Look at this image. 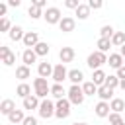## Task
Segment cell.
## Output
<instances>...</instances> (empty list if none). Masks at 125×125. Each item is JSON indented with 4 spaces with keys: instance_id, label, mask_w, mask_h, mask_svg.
Segmentation results:
<instances>
[{
    "instance_id": "obj_1",
    "label": "cell",
    "mask_w": 125,
    "mask_h": 125,
    "mask_svg": "<svg viewBox=\"0 0 125 125\" xmlns=\"http://www.w3.org/2000/svg\"><path fill=\"white\" fill-rule=\"evenodd\" d=\"M105 62H107V55L102 53V51H94V53H90L88 59H86V64H88L92 70L102 68V64H105Z\"/></svg>"
},
{
    "instance_id": "obj_2",
    "label": "cell",
    "mask_w": 125,
    "mask_h": 125,
    "mask_svg": "<svg viewBox=\"0 0 125 125\" xmlns=\"http://www.w3.org/2000/svg\"><path fill=\"white\" fill-rule=\"evenodd\" d=\"M33 90H35V96L39 100H45L51 94V86L47 84V78H43V76H39V78L33 80Z\"/></svg>"
},
{
    "instance_id": "obj_3",
    "label": "cell",
    "mask_w": 125,
    "mask_h": 125,
    "mask_svg": "<svg viewBox=\"0 0 125 125\" xmlns=\"http://www.w3.org/2000/svg\"><path fill=\"white\" fill-rule=\"evenodd\" d=\"M66 98L70 100V104H74V105H80V104L84 102L86 94H84V90H82V86H80V84H72V86L68 88V94H66Z\"/></svg>"
},
{
    "instance_id": "obj_4",
    "label": "cell",
    "mask_w": 125,
    "mask_h": 125,
    "mask_svg": "<svg viewBox=\"0 0 125 125\" xmlns=\"http://www.w3.org/2000/svg\"><path fill=\"white\" fill-rule=\"evenodd\" d=\"M70 100L68 98H61V100H57V104H55V117H59V119H66L68 115H70Z\"/></svg>"
},
{
    "instance_id": "obj_5",
    "label": "cell",
    "mask_w": 125,
    "mask_h": 125,
    "mask_svg": "<svg viewBox=\"0 0 125 125\" xmlns=\"http://www.w3.org/2000/svg\"><path fill=\"white\" fill-rule=\"evenodd\" d=\"M43 18H45V21H47L49 25H55V23L59 25V21L62 20V14H61V10H59V8L51 6V8H47V10H45Z\"/></svg>"
},
{
    "instance_id": "obj_6",
    "label": "cell",
    "mask_w": 125,
    "mask_h": 125,
    "mask_svg": "<svg viewBox=\"0 0 125 125\" xmlns=\"http://www.w3.org/2000/svg\"><path fill=\"white\" fill-rule=\"evenodd\" d=\"M55 109H57V107H55V104H53L51 100H47V98H45V100H41V105H39V109H37V111H39V117L49 119V117H53V115H55Z\"/></svg>"
},
{
    "instance_id": "obj_7",
    "label": "cell",
    "mask_w": 125,
    "mask_h": 125,
    "mask_svg": "<svg viewBox=\"0 0 125 125\" xmlns=\"http://www.w3.org/2000/svg\"><path fill=\"white\" fill-rule=\"evenodd\" d=\"M57 84H62L64 80H68V70H66V66H64V62H59V64H55V68H53V76H51Z\"/></svg>"
},
{
    "instance_id": "obj_8",
    "label": "cell",
    "mask_w": 125,
    "mask_h": 125,
    "mask_svg": "<svg viewBox=\"0 0 125 125\" xmlns=\"http://www.w3.org/2000/svg\"><path fill=\"white\" fill-rule=\"evenodd\" d=\"M74 27H76V20H74V18L62 16V20L59 21V29H61L62 33H70V31H74Z\"/></svg>"
},
{
    "instance_id": "obj_9",
    "label": "cell",
    "mask_w": 125,
    "mask_h": 125,
    "mask_svg": "<svg viewBox=\"0 0 125 125\" xmlns=\"http://www.w3.org/2000/svg\"><path fill=\"white\" fill-rule=\"evenodd\" d=\"M0 57H2V62L6 66H12L16 62V53H12L6 45H0Z\"/></svg>"
},
{
    "instance_id": "obj_10",
    "label": "cell",
    "mask_w": 125,
    "mask_h": 125,
    "mask_svg": "<svg viewBox=\"0 0 125 125\" xmlns=\"http://www.w3.org/2000/svg\"><path fill=\"white\" fill-rule=\"evenodd\" d=\"M27 49H33L37 43H39V35H37V31H25V35H23V41H21Z\"/></svg>"
},
{
    "instance_id": "obj_11",
    "label": "cell",
    "mask_w": 125,
    "mask_h": 125,
    "mask_svg": "<svg viewBox=\"0 0 125 125\" xmlns=\"http://www.w3.org/2000/svg\"><path fill=\"white\" fill-rule=\"evenodd\" d=\"M107 64L111 66V68H121L123 64H125V59H123V55L121 53H111L109 57H107Z\"/></svg>"
},
{
    "instance_id": "obj_12",
    "label": "cell",
    "mask_w": 125,
    "mask_h": 125,
    "mask_svg": "<svg viewBox=\"0 0 125 125\" xmlns=\"http://www.w3.org/2000/svg\"><path fill=\"white\" fill-rule=\"evenodd\" d=\"M94 111H96V115L98 117H107L109 113H111V107H109V102H98L96 104V107H94Z\"/></svg>"
},
{
    "instance_id": "obj_13",
    "label": "cell",
    "mask_w": 125,
    "mask_h": 125,
    "mask_svg": "<svg viewBox=\"0 0 125 125\" xmlns=\"http://www.w3.org/2000/svg\"><path fill=\"white\" fill-rule=\"evenodd\" d=\"M59 59H61V62H72V59H74V49L72 47H62L61 51H59Z\"/></svg>"
},
{
    "instance_id": "obj_14",
    "label": "cell",
    "mask_w": 125,
    "mask_h": 125,
    "mask_svg": "<svg viewBox=\"0 0 125 125\" xmlns=\"http://www.w3.org/2000/svg\"><path fill=\"white\" fill-rule=\"evenodd\" d=\"M53 64L51 62H39L37 64V74L39 76H43V78H49V76H53Z\"/></svg>"
},
{
    "instance_id": "obj_15",
    "label": "cell",
    "mask_w": 125,
    "mask_h": 125,
    "mask_svg": "<svg viewBox=\"0 0 125 125\" xmlns=\"http://www.w3.org/2000/svg\"><path fill=\"white\" fill-rule=\"evenodd\" d=\"M23 109H39V105H41V102H39V98L33 94V96H27V98H23Z\"/></svg>"
},
{
    "instance_id": "obj_16",
    "label": "cell",
    "mask_w": 125,
    "mask_h": 125,
    "mask_svg": "<svg viewBox=\"0 0 125 125\" xmlns=\"http://www.w3.org/2000/svg\"><path fill=\"white\" fill-rule=\"evenodd\" d=\"M21 61H23V64L31 66V64L37 61V53H35L33 49H25V51L21 53Z\"/></svg>"
},
{
    "instance_id": "obj_17",
    "label": "cell",
    "mask_w": 125,
    "mask_h": 125,
    "mask_svg": "<svg viewBox=\"0 0 125 125\" xmlns=\"http://www.w3.org/2000/svg\"><path fill=\"white\" fill-rule=\"evenodd\" d=\"M105 78H107V74H105L102 68L92 70V82H94L96 86H104V84H105Z\"/></svg>"
},
{
    "instance_id": "obj_18",
    "label": "cell",
    "mask_w": 125,
    "mask_h": 125,
    "mask_svg": "<svg viewBox=\"0 0 125 125\" xmlns=\"http://www.w3.org/2000/svg\"><path fill=\"white\" fill-rule=\"evenodd\" d=\"M66 94H68V90H64L62 84H57V82H55V84L51 86V96H53L55 100H61V98H64Z\"/></svg>"
},
{
    "instance_id": "obj_19",
    "label": "cell",
    "mask_w": 125,
    "mask_h": 125,
    "mask_svg": "<svg viewBox=\"0 0 125 125\" xmlns=\"http://www.w3.org/2000/svg\"><path fill=\"white\" fill-rule=\"evenodd\" d=\"M98 96L102 102H111L113 100V90L107 86H98Z\"/></svg>"
},
{
    "instance_id": "obj_20",
    "label": "cell",
    "mask_w": 125,
    "mask_h": 125,
    "mask_svg": "<svg viewBox=\"0 0 125 125\" xmlns=\"http://www.w3.org/2000/svg\"><path fill=\"white\" fill-rule=\"evenodd\" d=\"M23 119H25V113H23V109H14V111L8 115V121H10L12 125L23 123Z\"/></svg>"
},
{
    "instance_id": "obj_21",
    "label": "cell",
    "mask_w": 125,
    "mask_h": 125,
    "mask_svg": "<svg viewBox=\"0 0 125 125\" xmlns=\"http://www.w3.org/2000/svg\"><path fill=\"white\" fill-rule=\"evenodd\" d=\"M8 35H10V39H12V41H23V35H25V31H23V27H20V25H14V27L8 31Z\"/></svg>"
},
{
    "instance_id": "obj_22",
    "label": "cell",
    "mask_w": 125,
    "mask_h": 125,
    "mask_svg": "<svg viewBox=\"0 0 125 125\" xmlns=\"http://www.w3.org/2000/svg\"><path fill=\"white\" fill-rule=\"evenodd\" d=\"M16 78H20L21 82L27 80V78H31V70H29V66H27V64H20V66L16 68Z\"/></svg>"
},
{
    "instance_id": "obj_23",
    "label": "cell",
    "mask_w": 125,
    "mask_h": 125,
    "mask_svg": "<svg viewBox=\"0 0 125 125\" xmlns=\"http://www.w3.org/2000/svg\"><path fill=\"white\" fill-rule=\"evenodd\" d=\"M14 109H16L14 100H2V104H0V113H2V115H6V117H8Z\"/></svg>"
},
{
    "instance_id": "obj_24",
    "label": "cell",
    "mask_w": 125,
    "mask_h": 125,
    "mask_svg": "<svg viewBox=\"0 0 125 125\" xmlns=\"http://www.w3.org/2000/svg\"><path fill=\"white\" fill-rule=\"evenodd\" d=\"M90 12H92V8H90L88 4H80V6L74 10V14L78 16V20H86V18L90 16Z\"/></svg>"
},
{
    "instance_id": "obj_25",
    "label": "cell",
    "mask_w": 125,
    "mask_h": 125,
    "mask_svg": "<svg viewBox=\"0 0 125 125\" xmlns=\"http://www.w3.org/2000/svg\"><path fill=\"white\" fill-rule=\"evenodd\" d=\"M33 51L37 53V57H45V55H49L51 47H49V43H45V41H39V43L33 47Z\"/></svg>"
},
{
    "instance_id": "obj_26",
    "label": "cell",
    "mask_w": 125,
    "mask_h": 125,
    "mask_svg": "<svg viewBox=\"0 0 125 125\" xmlns=\"http://www.w3.org/2000/svg\"><path fill=\"white\" fill-rule=\"evenodd\" d=\"M96 47H98V51L107 53V51H109V47H113V45H111V39H107V37H100V39H98V43H96Z\"/></svg>"
},
{
    "instance_id": "obj_27",
    "label": "cell",
    "mask_w": 125,
    "mask_h": 125,
    "mask_svg": "<svg viewBox=\"0 0 125 125\" xmlns=\"http://www.w3.org/2000/svg\"><path fill=\"white\" fill-rule=\"evenodd\" d=\"M82 78H84L82 70H78V68H72V70H68V80H70L72 84H80V82H82Z\"/></svg>"
},
{
    "instance_id": "obj_28",
    "label": "cell",
    "mask_w": 125,
    "mask_h": 125,
    "mask_svg": "<svg viewBox=\"0 0 125 125\" xmlns=\"http://www.w3.org/2000/svg\"><path fill=\"white\" fill-rule=\"evenodd\" d=\"M16 94L23 100V98H27V96H31V86L29 84H25V82H21L18 88H16Z\"/></svg>"
},
{
    "instance_id": "obj_29",
    "label": "cell",
    "mask_w": 125,
    "mask_h": 125,
    "mask_svg": "<svg viewBox=\"0 0 125 125\" xmlns=\"http://www.w3.org/2000/svg\"><path fill=\"white\" fill-rule=\"evenodd\" d=\"M109 107H111V111H115V113H121V111L125 109V102H123L121 98H113V100L109 102Z\"/></svg>"
},
{
    "instance_id": "obj_30",
    "label": "cell",
    "mask_w": 125,
    "mask_h": 125,
    "mask_svg": "<svg viewBox=\"0 0 125 125\" xmlns=\"http://www.w3.org/2000/svg\"><path fill=\"white\" fill-rule=\"evenodd\" d=\"M111 45L113 47H123L125 45V31H115L111 37Z\"/></svg>"
},
{
    "instance_id": "obj_31",
    "label": "cell",
    "mask_w": 125,
    "mask_h": 125,
    "mask_svg": "<svg viewBox=\"0 0 125 125\" xmlns=\"http://www.w3.org/2000/svg\"><path fill=\"white\" fill-rule=\"evenodd\" d=\"M82 90H84V94L86 96H98V86L90 80V82H84L82 84Z\"/></svg>"
},
{
    "instance_id": "obj_32",
    "label": "cell",
    "mask_w": 125,
    "mask_h": 125,
    "mask_svg": "<svg viewBox=\"0 0 125 125\" xmlns=\"http://www.w3.org/2000/svg\"><path fill=\"white\" fill-rule=\"evenodd\" d=\"M119 78H117V74H107V78H105V84L104 86H107V88H111V90H115L117 86H119Z\"/></svg>"
},
{
    "instance_id": "obj_33",
    "label": "cell",
    "mask_w": 125,
    "mask_h": 125,
    "mask_svg": "<svg viewBox=\"0 0 125 125\" xmlns=\"http://www.w3.org/2000/svg\"><path fill=\"white\" fill-rule=\"evenodd\" d=\"M27 14H29V18L31 20H39V18H43V8H37V6H29V10H27Z\"/></svg>"
},
{
    "instance_id": "obj_34",
    "label": "cell",
    "mask_w": 125,
    "mask_h": 125,
    "mask_svg": "<svg viewBox=\"0 0 125 125\" xmlns=\"http://www.w3.org/2000/svg\"><path fill=\"white\" fill-rule=\"evenodd\" d=\"M107 119H109V125H125V121H123L121 113H115V111H111V113L107 115Z\"/></svg>"
},
{
    "instance_id": "obj_35",
    "label": "cell",
    "mask_w": 125,
    "mask_h": 125,
    "mask_svg": "<svg viewBox=\"0 0 125 125\" xmlns=\"http://www.w3.org/2000/svg\"><path fill=\"white\" fill-rule=\"evenodd\" d=\"M113 33H115V31H113V27H111V25H104V27L100 29V37H107V39H111V37H113Z\"/></svg>"
},
{
    "instance_id": "obj_36",
    "label": "cell",
    "mask_w": 125,
    "mask_h": 125,
    "mask_svg": "<svg viewBox=\"0 0 125 125\" xmlns=\"http://www.w3.org/2000/svg\"><path fill=\"white\" fill-rule=\"evenodd\" d=\"M12 27H14V25L10 23V20H8V18H2V20H0V31H4V33H6V31H10Z\"/></svg>"
},
{
    "instance_id": "obj_37",
    "label": "cell",
    "mask_w": 125,
    "mask_h": 125,
    "mask_svg": "<svg viewBox=\"0 0 125 125\" xmlns=\"http://www.w3.org/2000/svg\"><path fill=\"white\" fill-rule=\"evenodd\" d=\"M88 6H90L92 10H100V8L104 6V0H88Z\"/></svg>"
},
{
    "instance_id": "obj_38",
    "label": "cell",
    "mask_w": 125,
    "mask_h": 125,
    "mask_svg": "<svg viewBox=\"0 0 125 125\" xmlns=\"http://www.w3.org/2000/svg\"><path fill=\"white\" fill-rule=\"evenodd\" d=\"M64 6H66L68 10H76V8L80 6V2H78V0H64Z\"/></svg>"
},
{
    "instance_id": "obj_39",
    "label": "cell",
    "mask_w": 125,
    "mask_h": 125,
    "mask_svg": "<svg viewBox=\"0 0 125 125\" xmlns=\"http://www.w3.org/2000/svg\"><path fill=\"white\" fill-rule=\"evenodd\" d=\"M21 125H37V119H35L33 115H25V119H23Z\"/></svg>"
},
{
    "instance_id": "obj_40",
    "label": "cell",
    "mask_w": 125,
    "mask_h": 125,
    "mask_svg": "<svg viewBox=\"0 0 125 125\" xmlns=\"http://www.w3.org/2000/svg\"><path fill=\"white\" fill-rule=\"evenodd\" d=\"M115 74H117V78H119V80H125V64H123L121 68H117V70H115Z\"/></svg>"
},
{
    "instance_id": "obj_41",
    "label": "cell",
    "mask_w": 125,
    "mask_h": 125,
    "mask_svg": "<svg viewBox=\"0 0 125 125\" xmlns=\"http://www.w3.org/2000/svg\"><path fill=\"white\" fill-rule=\"evenodd\" d=\"M31 6H37V8H45V6H47V0H31Z\"/></svg>"
},
{
    "instance_id": "obj_42",
    "label": "cell",
    "mask_w": 125,
    "mask_h": 125,
    "mask_svg": "<svg viewBox=\"0 0 125 125\" xmlns=\"http://www.w3.org/2000/svg\"><path fill=\"white\" fill-rule=\"evenodd\" d=\"M6 12H8V2H2L0 4V16L6 18Z\"/></svg>"
},
{
    "instance_id": "obj_43",
    "label": "cell",
    "mask_w": 125,
    "mask_h": 125,
    "mask_svg": "<svg viewBox=\"0 0 125 125\" xmlns=\"http://www.w3.org/2000/svg\"><path fill=\"white\" fill-rule=\"evenodd\" d=\"M21 4V0H8V6H14V8H18Z\"/></svg>"
},
{
    "instance_id": "obj_44",
    "label": "cell",
    "mask_w": 125,
    "mask_h": 125,
    "mask_svg": "<svg viewBox=\"0 0 125 125\" xmlns=\"http://www.w3.org/2000/svg\"><path fill=\"white\" fill-rule=\"evenodd\" d=\"M119 88H121V90L125 92V80H121V82H119Z\"/></svg>"
},
{
    "instance_id": "obj_45",
    "label": "cell",
    "mask_w": 125,
    "mask_h": 125,
    "mask_svg": "<svg viewBox=\"0 0 125 125\" xmlns=\"http://www.w3.org/2000/svg\"><path fill=\"white\" fill-rule=\"evenodd\" d=\"M119 53H121V55H123V59H125V45H123V47H119Z\"/></svg>"
},
{
    "instance_id": "obj_46",
    "label": "cell",
    "mask_w": 125,
    "mask_h": 125,
    "mask_svg": "<svg viewBox=\"0 0 125 125\" xmlns=\"http://www.w3.org/2000/svg\"><path fill=\"white\" fill-rule=\"evenodd\" d=\"M72 125H88V123H78V121H76V123H72Z\"/></svg>"
}]
</instances>
